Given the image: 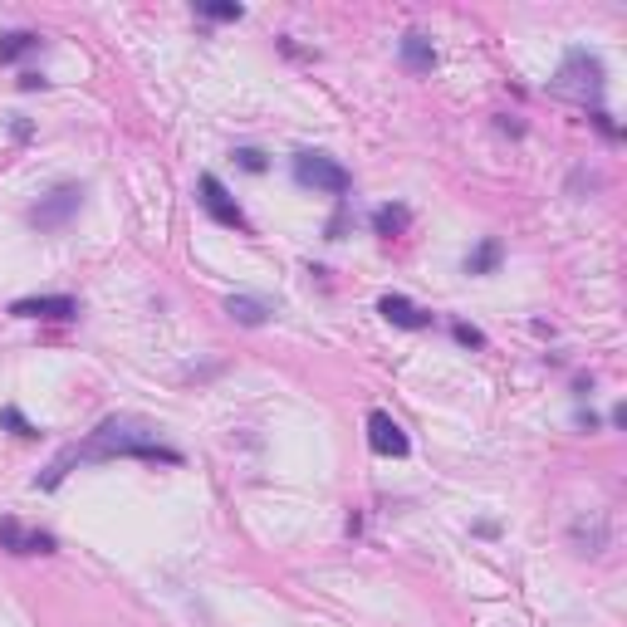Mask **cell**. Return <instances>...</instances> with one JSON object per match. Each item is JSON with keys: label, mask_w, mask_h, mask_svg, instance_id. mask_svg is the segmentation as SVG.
<instances>
[{"label": "cell", "mask_w": 627, "mask_h": 627, "mask_svg": "<svg viewBox=\"0 0 627 627\" xmlns=\"http://www.w3.org/2000/svg\"><path fill=\"white\" fill-rule=\"evenodd\" d=\"M549 89L559 93V99H574V103H603V89H608V74H603V64L588 50H569L559 64V74L549 79Z\"/></svg>", "instance_id": "7a4b0ae2"}, {"label": "cell", "mask_w": 627, "mask_h": 627, "mask_svg": "<svg viewBox=\"0 0 627 627\" xmlns=\"http://www.w3.org/2000/svg\"><path fill=\"white\" fill-rule=\"evenodd\" d=\"M44 83H50L44 74H20V89H25V93H30V89H44Z\"/></svg>", "instance_id": "ffe728a7"}, {"label": "cell", "mask_w": 627, "mask_h": 627, "mask_svg": "<svg viewBox=\"0 0 627 627\" xmlns=\"http://www.w3.org/2000/svg\"><path fill=\"white\" fill-rule=\"evenodd\" d=\"M500 256H505L500 240H496V236H486V240H480V246L466 256V275H490V270L500 265Z\"/></svg>", "instance_id": "4fadbf2b"}, {"label": "cell", "mask_w": 627, "mask_h": 627, "mask_svg": "<svg viewBox=\"0 0 627 627\" xmlns=\"http://www.w3.org/2000/svg\"><path fill=\"white\" fill-rule=\"evenodd\" d=\"M0 427H10V431H15V437H40V431H34L30 421L20 417V407H5V412H0Z\"/></svg>", "instance_id": "e0dca14e"}, {"label": "cell", "mask_w": 627, "mask_h": 627, "mask_svg": "<svg viewBox=\"0 0 627 627\" xmlns=\"http://www.w3.org/2000/svg\"><path fill=\"white\" fill-rule=\"evenodd\" d=\"M79 461H113V456H138V461H167L177 466L182 461V451L177 446L162 441V431L152 427L148 417H103L99 427H93V437L74 446Z\"/></svg>", "instance_id": "6da1fadb"}, {"label": "cell", "mask_w": 627, "mask_h": 627, "mask_svg": "<svg viewBox=\"0 0 627 627\" xmlns=\"http://www.w3.org/2000/svg\"><path fill=\"white\" fill-rule=\"evenodd\" d=\"M79 201H83V187H54L50 197H40V207H30V226H40V231H59V226L79 211Z\"/></svg>", "instance_id": "277c9868"}, {"label": "cell", "mask_w": 627, "mask_h": 627, "mask_svg": "<svg viewBox=\"0 0 627 627\" xmlns=\"http://www.w3.org/2000/svg\"><path fill=\"white\" fill-rule=\"evenodd\" d=\"M226 314H231L236 323H246V329H260V323L270 319V304H265V299H250V294H231L226 299Z\"/></svg>", "instance_id": "7c38bea8"}, {"label": "cell", "mask_w": 627, "mask_h": 627, "mask_svg": "<svg viewBox=\"0 0 627 627\" xmlns=\"http://www.w3.org/2000/svg\"><path fill=\"white\" fill-rule=\"evenodd\" d=\"M294 182L309 187V191H329V197H343L348 187H353V177H348V167L339 157L329 152H294Z\"/></svg>", "instance_id": "3957f363"}, {"label": "cell", "mask_w": 627, "mask_h": 627, "mask_svg": "<svg viewBox=\"0 0 627 627\" xmlns=\"http://www.w3.org/2000/svg\"><path fill=\"white\" fill-rule=\"evenodd\" d=\"M402 64L412 69V74H431V64H437V50H431V40L421 30H407L402 34Z\"/></svg>", "instance_id": "8fae6325"}, {"label": "cell", "mask_w": 627, "mask_h": 627, "mask_svg": "<svg viewBox=\"0 0 627 627\" xmlns=\"http://www.w3.org/2000/svg\"><path fill=\"white\" fill-rule=\"evenodd\" d=\"M407 221H412V211H407V207H378V211H372V226H378V236H402Z\"/></svg>", "instance_id": "9a60e30c"}, {"label": "cell", "mask_w": 627, "mask_h": 627, "mask_svg": "<svg viewBox=\"0 0 627 627\" xmlns=\"http://www.w3.org/2000/svg\"><path fill=\"white\" fill-rule=\"evenodd\" d=\"M201 207H207L211 221L231 226V231H250V221H246V211H240V201L221 187V177H211V172L201 177Z\"/></svg>", "instance_id": "5b68a950"}, {"label": "cell", "mask_w": 627, "mask_h": 627, "mask_svg": "<svg viewBox=\"0 0 627 627\" xmlns=\"http://www.w3.org/2000/svg\"><path fill=\"white\" fill-rule=\"evenodd\" d=\"M378 314L388 323H397V329H427V323H431V314L417 309L412 299H402V294H382L378 299Z\"/></svg>", "instance_id": "30bf717a"}, {"label": "cell", "mask_w": 627, "mask_h": 627, "mask_svg": "<svg viewBox=\"0 0 627 627\" xmlns=\"http://www.w3.org/2000/svg\"><path fill=\"white\" fill-rule=\"evenodd\" d=\"M451 333H456V339H461L466 348H486V333H480L476 323H451Z\"/></svg>", "instance_id": "ac0fdd59"}, {"label": "cell", "mask_w": 627, "mask_h": 627, "mask_svg": "<svg viewBox=\"0 0 627 627\" xmlns=\"http://www.w3.org/2000/svg\"><path fill=\"white\" fill-rule=\"evenodd\" d=\"M30 50H40V34L34 30H5L0 34V64H10V59H20Z\"/></svg>", "instance_id": "5bb4252c"}, {"label": "cell", "mask_w": 627, "mask_h": 627, "mask_svg": "<svg viewBox=\"0 0 627 627\" xmlns=\"http://www.w3.org/2000/svg\"><path fill=\"white\" fill-rule=\"evenodd\" d=\"M569 539H574V554H588V559H598V554L608 549V515H603V510L578 515L574 529H569Z\"/></svg>", "instance_id": "52a82bcc"}, {"label": "cell", "mask_w": 627, "mask_h": 627, "mask_svg": "<svg viewBox=\"0 0 627 627\" xmlns=\"http://www.w3.org/2000/svg\"><path fill=\"white\" fill-rule=\"evenodd\" d=\"M197 15H207V20H240V15H246V5H236V0H207V5H197Z\"/></svg>", "instance_id": "2e32d148"}, {"label": "cell", "mask_w": 627, "mask_h": 627, "mask_svg": "<svg viewBox=\"0 0 627 627\" xmlns=\"http://www.w3.org/2000/svg\"><path fill=\"white\" fill-rule=\"evenodd\" d=\"M236 162L246 167V172H265V152L260 148H236Z\"/></svg>", "instance_id": "d6986e66"}, {"label": "cell", "mask_w": 627, "mask_h": 627, "mask_svg": "<svg viewBox=\"0 0 627 627\" xmlns=\"http://www.w3.org/2000/svg\"><path fill=\"white\" fill-rule=\"evenodd\" d=\"M0 549L10 554H54V535H44V529H25L20 520H0Z\"/></svg>", "instance_id": "ba28073f"}, {"label": "cell", "mask_w": 627, "mask_h": 627, "mask_svg": "<svg viewBox=\"0 0 627 627\" xmlns=\"http://www.w3.org/2000/svg\"><path fill=\"white\" fill-rule=\"evenodd\" d=\"M368 446H372L378 456H407V451H412L407 431L397 427L388 412H368Z\"/></svg>", "instance_id": "9c48e42d"}, {"label": "cell", "mask_w": 627, "mask_h": 627, "mask_svg": "<svg viewBox=\"0 0 627 627\" xmlns=\"http://www.w3.org/2000/svg\"><path fill=\"white\" fill-rule=\"evenodd\" d=\"M15 319H50V323H64V319H79V299L69 294H34V299H15L10 304Z\"/></svg>", "instance_id": "8992f818"}]
</instances>
